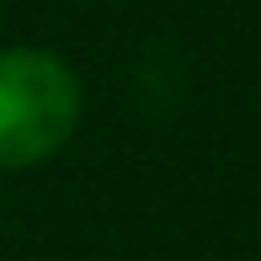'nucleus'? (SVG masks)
<instances>
[{
  "label": "nucleus",
  "instance_id": "obj_1",
  "mask_svg": "<svg viewBox=\"0 0 261 261\" xmlns=\"http://www.w3.org/2000/svg\"><path fill=\"white\" fill-rule=\"evenodd\" d=\"M80 123V80L48 48H0V171L48 160Z\"/></svg>",
  "mask_w": 261,
  "mask_h": 261
}]
</instances>
